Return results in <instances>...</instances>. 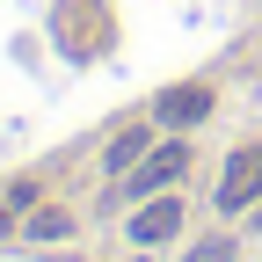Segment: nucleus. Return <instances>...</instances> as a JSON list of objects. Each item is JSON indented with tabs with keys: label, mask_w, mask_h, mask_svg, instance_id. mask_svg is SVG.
I'll return each mask as SVG.
<instances>
[{
	"label": "nucleus",
	"mask_w": 262,
	"mask_h": 262,
	"mask_svg": "<svg viewBox=\"0 0 262 262\" xmlns=\"http://www.w3.org/2000/svg\"><path fill=\"white\" fill-rule=\"evenodd\" d=\"M182 168H189V146H160V153H146V160H139V175H131V196H146V189H168Z\"/></svg>",
	"instance_id": "nucleus-5"
},
{
	"label": "nucleus",
	"mask_w": 262,
	"mask_h": 262,
	"mask_svg": "<svg viewBox=\"0 0 262 262\" xmlns=\"http://www.w3.org/2000/svg\"><path fill=\"white\" fill-rule=\"evenodd\" d=\"M0 196H8V204H15V211H29V204H37V182H8V189H0Z\"/></svg>",
	"instance_id": "nucleus-9"
},
{
	"label": "nucleus",
	"mask_w": 262,
	"mask_h": 262,
	"mask_svg": "<svg viewBox=\"0 0 262 262\" xmlns=\"http://www.w3.org/2000/svg\"><path fill=\"white\" fill-rule=\"evenodd\" d=\"M8 226H15V204H0V233H8Z\"/></svg>",
	"instance_id": "nucleus-10"
},
{
	"label": "nucleus",
	"mask_w": 262,
	"mask_h": 262,
	"mask_svg": "<svg viewBox=\"0 0 262 262\" xmlns=\"http://www.w3.org/2000/svg\"><path fill=\"white\" fill-rule=\"evenodd\" d=\"M189 262H233V241H196Z\"/></svg>",
	"instance_id": "nucleus-8"
},
{
	"label": "nucleus",
	"mask_w": 262,
	"mask_h": 262,
	"mask_svg": "<svg viewBox=\"0 0 262 262\" xmlns=\"http://www.w3.org/2000/svg\"><path fill=\"white\" fill-rule=\"evenodd\" d=\"M211 117V88L204 80H189V88H168L153 102V124H168V131H189V124H204Z\"/></svg>",
	"instance_id": "nucleus-2"
},
{
	"label": "nucleus",
	"mask_w": 262,
	"mask_h": 262,
	"mask_svg": "<svg viewBox=\"0 0 262 262\" xmlns=\"http://www.w3.org/2000/svg\"><path fill=\"white\" fill-rule=\"evenodd\" d=\"M95 22H102V15H95L88 0H66V8H58V44H66V51H102L110 37H102Z\"/></svg>",
	"instance_id": "nucleus-4"
},
{
	"label": "nucleus",
	"mask_w": 262,
	"mask_h": 262,
	"mask_svg": "<svg viewBox=\"0 0 262 262\" xmlns=\"http://www.w3.org/2000/svg\"><path fill=\"white\" fill-rule=\"evenodd\" d=\"M255 196H262V146H241L219 175V211H248Z\"/></svg>",
	"instance_id": "nucleus-1"
},
{
	"label": "nucleus",
	"mask_w": 262,
	"mask_h": 262,
	"mask_svg": "<svg viewBox=\"0 0 262 262\" xmlns=\"http://www.w3.org/2000/svg\"><path fill=\"white\" fill-rule=\"evenodd\" d=\"M146 153V131H124V139L110 146V168H131V160H139Z\"/></svg>",
	"instance_id": "nucleus-7"
},
{
	"label": "nucleus",
	"mask_w": 262,
	"mask_h": 262,
	"mask_svg": "<svg viewBox=\"0 0 262 262\" xmlns=\"http://www.w3.org/2000/svg\"><path fill=\"white\" fill-rule=\"evenodd\" d=\"M66 226H73V219H66L58 204H44L37 219H29V233H37V241H58V233H66Z\"/></svg>",
	"instance_id": "nucleus-6"
},
{
	"label": "nucleus",
	"mask_w": 262,
	"mask_h": 262,
	"mask_svg": "<svg viewBox=\"0 0 262 262\" xmlns=\"http://www.w3.org/2000/svg\"><path fill=\"white\" fill-rule=\"evenodd\" d=\"M175 233H182V196H153L146 211H131V241H139V248H160Z\"/></svg>",
	"instance_id": "nucleus-3"
}]
</instances>
